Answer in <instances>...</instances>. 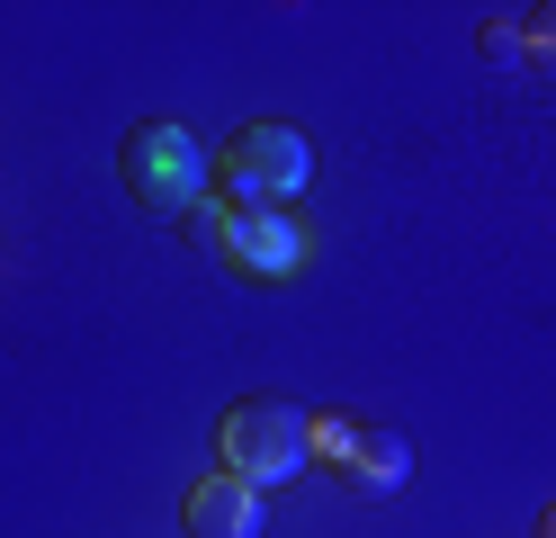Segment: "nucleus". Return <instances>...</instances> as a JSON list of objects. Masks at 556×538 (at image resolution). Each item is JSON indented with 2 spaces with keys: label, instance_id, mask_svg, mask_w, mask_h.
Wrapping results in <instances>:
<instances>
[{
  "label": "nucleus",
  "instance_id": "nucleus-1",
  "mask_svg": "<svg viewBox=\"0 0 556 538\" xmlns=\"http://www.w3.org/2000/svg\"><path fill=\"white\" fill-rule=\"evenodd\" d=\"M216 440H225V476H242V485H288L315 466V422L288 395H242Z\"/></svg>",
  "mask_w": 556,
  "mask_h": 538
},
{
  "label": "nucleus",
  "instance_id": "nucleus-2",
  "mask_svg": "<svg viewBox=\"0 0 556 538\" xmlns=\"http://www.w3.org/2000/svg\"><path fill=\"white\" fill-rule=\"evenodd\" d=\"M126 189L144 198V207H162V215H198L206 207V143L189 135V126H170V117H144L126 135Z\"/></svg>",
  "mask_w": 556,
  "mask_h": 538
},
{
  "label": "nucleus",
  "instance_id": "nucleus-3",
  "mask_svg": "<svg viewBox=\"0 0 556 538\" xmlns=\"http://www.w3.org/2000/svg\"><path fill=\"white\" fill-rule=\"evenodd\" d=\"M225 189L242 198V207H288L305 179H315V153H305V135L296 126H278V117H261V126H242L233 143H225Z\"/></svg>",
  "mask_w": 556,
  "mask_h": 538
},
{
  "label": "nucleus",
  "instance_id": "nucleus-4",
  "mask_svg": "<svg viewBox=\"0 0 556 538\" xmlns=\"http://www.w3.org/2000/svg\"><path fill=\"white\" fill-rule=\"evenodd\" d=\"M315 466H332L351 493H395L413 476V449H404V430H387V422L332 413V422H315Z\"/></svg>",
  "mask_w": 556,
  "mask_h": 538
},
{
  "label": "nucleus",
  "instance_id": "nucleus-5",
  "mask_svg": "<svg viewBox=\"0 0 556 538\" xmlns=\"http://www.w3.org/2000/svg\"><path fill=\"white\" fill-rule=\"evenodd\" d=\"M225 251L252 278H288L305 261V225H296L288 207H242V215H225Z\"/></svg>",
  "mask_w": 556,
  "mask_h": 538
},
{
  "label": "nucleus",
  "instance_id": "nucleus-6",
  "mask_svg": "<svg viewBox=\"0 0 556 538\" xmlns=\"http://www.w3.org/2000/svg\"><path fill=\"white\" fill-rule=\"evenodd\" d=\"M189 538H261V485L242 476H198L189 502H180Z\"/></svg>",
  "mask_w": 556,
  "mask_h": 538
},
{
  "label": "nucleus",
  "instance_id": "nucleus-7",
  "mask_svg": "<svg viewBox=\"0 0 556 538\" xmlns=\"http://www.w3.org/2000/svg\"><path fill=\"white\" fill-rule=\"evenodd\" d=\"M520 54H530L539 72H556V0H547V10H530V18H520Z\"/></svg>",
  "mask_w": 556,
  "mask_h": 538
},
{
  "label": "nucleus",
  "instance_id": "nucleus-8",
  "mask_svg": "<svg viewBox=\"0 0 556 538\" xmlns=\"http://www.w3.org/2000/svg\"><path fill=\"white\" fill-rule=\"evenodd\" d=\"M484 54H494V63H530V54H520V27H484Z\"/></svg>",
  "mask_w": 556,
  "mask_h": 538
},
{
  "label": "nucleus",
  "instance_id": "nucleus-9",
  "mask_svg": "<svg viewBox=\"0 0 556 538\" xmlns=\"http://www.w3.org/2000/svg\"><path fill=\"white\" fill-rule=\"evenodd\" d=\"M539 538H556V502H547V512H539Z\"/></svg>",
  "mask_w": 556,
  "mask_h": 538
}]
</instances>
